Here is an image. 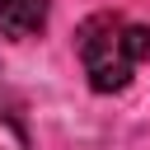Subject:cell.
Listing matches in <instances>:
<instances>
[{
  "label": "cell",
  "instance_id": "obj_1",
  "mask_svg": "<svg viewBox=\"0 0 150 150\" xmlns=\"http://www.w3.org/2000/svg\"><path fill=\"white\" fill-rule=\"evenodd\" d=\"M75 56L94 94H122L150 56V28L127 14H89L75 28Z\"/></svg>",
  "mask_w": 150,
  "mask_h": 150
},
{
  "label": "cell",
  "instance_id": "obj_2",
  "mask_svg": "<svg viewBox=\"0 0 150 150\" xmlns=\"http://www.w3.org/2000/svg\"><path fill=\"white\" fill-rule=\"evenodd\" d=\"M47 19H52V0H0V33L9 42L42 33Z\"/></svg>",
  "mask_w": 150,
  "mask_h": 150
},
{
  "label": "cell",
  "instance_id": "obj_3",
  "mask_svg": "<svg viewBox=\"0 0 150 150\" xmlns=\"http://www.w3.org/2000/svg\"><path fill=\"white\" fill-rule=\"evenodd\" d=\"M0 150H28V131L9 112H0Z\"/></svg>",
  "mask_w": 150,
  "mask_h": 150
}]
</instances>
